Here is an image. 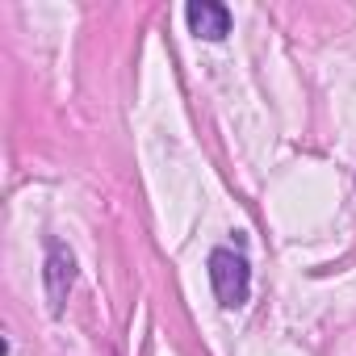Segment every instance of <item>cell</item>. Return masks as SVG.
Here are the masks:
<instances>
[{
	"instance_id": "obj_2",
	"label": "cell",
	"mask_w": 356,
	"mask_h": 356,
	"mask_svg": "<svg viewBox=\"0 0 356 356\" xmlns=\"http://www.w3.org/2000/svg\"><path fill=\"white\" fill-rule=\"evenodd\" d=\"M185 17H189V30L197 38H206V42H218V38L231 34V13H227V5H218V0H193L185 9Z\"/></svg>"
},
{
	"instance_id": "obj_3",
	"label": "cell",
	"mask_w": 356,
	"mask_h": 356,
	"mask_svg": "<svg viewBox=\"0 0 356 356\" xmlns=\"http://www.w3.org/2000/svg\"><path fill=\"white\" fill-rule=\"evenodd\" d=\"M72 281H76V256L63 243H51V256H47V293H51V310L55 314L63 310Z\"/></svg>"
},
{
	"instance_id": "obj_1",
	"label": "cell",
	"mask_w": 356,
	"mask_h": 356,
	"mask_svg": "<svg viewBox=\"0 0 356 356\" xmlns=\"http://www.w3.org/2000/svg\"><path fill=\"white\" fill-rule=\"evenodd\" d=\"M210 285H214L222 306H243L248 293H252V264H248V256H239L231 248L210 252Z\"/></svg>"
}]
</instances>
